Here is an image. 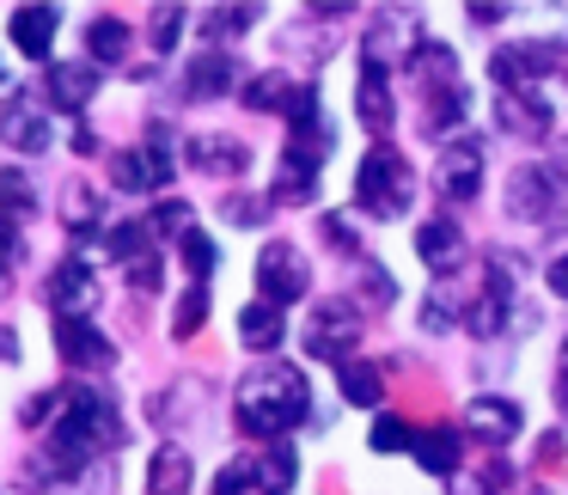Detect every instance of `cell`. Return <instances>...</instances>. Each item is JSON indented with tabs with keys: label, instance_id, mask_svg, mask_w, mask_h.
Returning <instances> with one entry per match:
<instances>
[{
	"label": "cell",
	"instance_id": "cell-1",
	"mask_svg": "<svg viewBox=\"0 0 568 495\" xmlns=\"http://www.w3.org/2000/svg\"><path fill=\"white\" fill-rule=\"evenodd\" d=\"M239 410H245V428L257 434H282L294 422H306L312 410V385L300 367H263L239 385Z\"/></svg>",
	"mask_w": 568,
	"mask_h": 495
},
{
	"label": "cell",
	"instance_id": "cell-2",
	"mask_svg": "<svg viewBox=\"0 0 568 495\" xmlns=\"http://www.w3.org/2000/svg\"><path fill=\"white\" fill-rule=\"evenodd\" d=\"M409 196H416V178H409V165L397 160V153H367L355 172V202L367 214H379V221H397V214L409 209Z\"/></svg>",
	"mask_w": 568,
	"mask_h": 495
},
{
	"label": "cell",
	"instance_id": "cell-3",
	"mask_svg": "<svg viewBox=\"0 0 568 495\" xmlns=\"http://www.w3.org/2000/svg\"><path fill=\"white\" fill-rule=\"evenodd\" d=\"M507 209L526 214V221H568V178L531 165V172H519L507 184Z\"/></svg>",
	"mask_w": 568,
	"mask_h": 495
},
{
	"label": "cell",
	"instance_id": "cell-4",
	"mask_svg": "<svg viewBox=\"0 0 568 495\" xmlns=\"http://www.w3.org/2000/svg\"><path fill=\"white\" fill-rule=\"evenodd\" d=\"M355 336H361V312L355 306H318L312 324H306V355L343 361L348 348H355Z\"/></svg>",
	"mask_w": 568,
	"mask_h": 495
},
{
	"label": "cell",
	"instance_id": "cell-5",
	"mask_svg": "<svg viewBox=\"0 0 568 495\" xmlns=\"http://www.w3.org/2000/svg\"><path fill=\"white\" fill-rule=\"evenodd\" d=\"M257 287H263V300H270V306L306 294V263H300V251H294V245H270V251H263Z\"/></svg>",
	"mask_w": 568,
	"mask_h": 495
},
{
	"label": "cell",
	"instance_id": "cell-6",
	"mask_svg": "<svg viewBox=\"0 0 568 495\" xmlns=\"http://www.w3.org/2000/svg\"><path fill=\"white\" fill-rule=\"evenodd\" d=\"M55 343H62L68 361H80V367H111V336L92 331V319H55Z\"/></svg>",
	"mask_w": 568,
	"mask_h": 495
},
{
	"label": "cell",
	"instance_id": "cell-7",
	"mask_svg": "<svg viewBox=\"0 0 568 495\" xmlns=\"http://www.w3.org/2000/svg\"><path fill=\"white\" fill-rule=\"evenodd\" d=\"M519 422H526V416H519L514 397H477V404H465V428H470V434H483V441H495V446L514 441Z\"/></svg>",
	"mask_w": 568,
	"mask_h": 495
},
{
	"label": "cell",
	"instance_id": "cell-8",
	"mask_svg": "<svg viewBox=\"0 0 568 495\" xmlns=\"http://www.w3.org/2000/svg\"><path fill=\"white\" fill-rule=\"evenodd\" d=\"M50 300L62 306V319H87L92 300H99V282H92L87 263H62V270L50 275Z\"/></svg>",
	"mask_w": 568,
	"mask_h": 495
},
{
	"label": "cell",
	"instance_id": "cell-9",
	"mask_svg": "<svg viewBox=\"0 0 568 495\" xmlns=\"http://www.w3.org/2000/svg\"><path fill=\"white\" fill-rule=\"evenodd\" d=\"M111 178H116V190H160L172 178V160L160 148H129V153H116Z\"/></svg>",
	"mask_w": 568,
	"mask_h": 495
},
{
	"label": "cell",
	"instance_id": "cell-10",
	"mask_svg": "<svg viewBox=\"0 0 568 495\" xmlns=\"http://www.w3.org/2000/svg\"><path fill=\"white\" fill-rule=\"evenodd\" d=\"M318 190V153H306V141H294L282 160V178H275V196L282 202H312Z\"/></svg>",
	"mask_w": 568,
	"mask_h": 495
},
{
	"label": "cell",
	"instance_id": "cell-11",
	"mask_svg": "<svg viewBox=\"0 0 568 495\" xmlns=\"http://www.w3.org/2000/svg\"><path fill=\"white\" fill-rule=\"evenodd\" d=\"M55 26H62V13H55V7H19V13H13V43L43 62V55H50Z\"/></svg>",
	"mask_w": 568,
	"mask_h": 495
},
{
	"label": "cell",
	"instance_id": "cell-12",
	"mask_svg": "<svg viewBox=\"0 0 568 495\" xmlns=\"http://www.w3.org/2000/svg\"><path fill=\"white\" fill-rule=\"evenodd\" d=\"M355 104L367 117V129H392V87H385V68L379 62H361V87H355Z\"/></svg>",
	"mask_w": 568,
	"mask_h": 495
},
{
	"label": "cell",
	"instance_id": "cell-13",
	"mask_svg": "<svg viewBox=\"0 0 568 495\" xmlns=\"http://www.w3.org/2000/svg\"><path fill=\"white\" fill-rule=\"evenodd\" d=\"M294 477H300V458L287 453V446H270V453L251 465V483H257V489H270V495H282Z\"/></svg>",
	"mask_w": 568,
	"mask_h": 495
},
{
	"label": "cell",
	"instance_id": "cell-14",
	"mask_svg": "<svg viewBox=\"0 0 568 495\" xmlns=\"http://www.w3.org/2000/svg\"><path fill=\"white\" fill-rule=\"evenodd\" d=\"M148 489H153V495H184V489H190V458L178 453V446H165V453H153Z\"/></svg>",
	"mask_w": 568,
	"mask_h": 495
},
{
	"label": "cell",
	"instance_id": "cell-15",
	"mask_svg": "<svg viewBox=\"0 0 568 495\" xmlns=\"http://www.w3.org/2000/svg\"><path fill=\"white\" fill-rule=\"evenodd\" d=\"M416 458H422V471L446 477V471L458 465V434H453V428H428V434H416Z\"/></svg>",
	"mask_w": 568,
	"mask_h": 495
},
{
	"label": "cell",
	"instance_id": "cell-16",
	"mask_svg": "<svg viewBox=\"0 0 568 495\" xmlns=\"http://www.w3.org/2000/svg\"><path fill=\"white\" fill-rule=\"evenodd\" d=\"M0 135L13 141V148H26V153L50 148V123H43L38 111H7V117H0Z\"/></svg>",
	"mask_w": 568,
	"mask_h": 495
},
{
	"label": "cell",
	"instance_id": "cell-17",
	"mask_svg": "<svg viewBox=\"0 0 568 495\" xmlns=\"http://www.w3.org/2000/svg\"><path fill=\"white\" fill-rule=\"evenodd\" d=\"M190 160H196L202 172H239V165H245V148L226 141V135H202V141H190Z\"/></svg>",
	"mask_w": 568,
	"mask_h": 495
},
{
	"label": "cell",
	"instance_id": "cell-18",
	"mask_svg": "<svg viewBox=\"0 0 568 495\" xmlns=\"http://www.w3.org/2000/svg\"><path fill=\"white\" fill-rule=\"evenodd\" d=\"M477 178H483V160H477V148H470V141L446 153V196H458V202L477 196Z\"/></svg>",
	"mask_w": 568,
	"mask_h": 495
},
{
	"label": "cell",
	"instance_id": "cell-19",
	"mask_svg": "<svg viewBox=\"0 0 568 495\" xmlns=\"http://www.w3.org/2000/svg\"><path fill=\"white\" fill-rule=\"evenodd\" d=\"M282 331H287V324H282V312H275V306H251L245 319H239V336H245L251 348H275V343H282Z\"/></svg>",
	"mask_w": 568,
	"mask_h": 495
},
{
	"label": "cell",
	"instance_id": "cell-20",
	"mask_svg": "<svg viewBox=\"0 0 568 495\" xmlns=\"http://www.w3.org/2000/svg\"><path fill=\"white\" fill-rule=\"evenodd\" d=\"M416 251H422V263L446 270V257L458 251V226H453V221H428V226L416 233Z\"/></svg>",
	"mask_w": 568,
	"mask_h": 495
},
{
	"label": "cell",
	"instance_id": "cell-21",
	"mask_svg": "<svg viewBox=\"0 0 568 495\" xmlns=\"http://www.w3.org/2000/svg\"><path fill=\"white\" fill-rule=\"evenodd\" d=\"M379 392H385V385H379V373H373L367 361H343V397H348V404L373 410V404H379Z\"/></svg>",
	"mask_w": 568,
	"mask_h": 495
},
{
	"label": "cell",
	"instance_id": "cell-22",
	"mask_svg": "<svg viewBox=\"0 0 568 495\" xmlns=\"http://www.w3.org/2000/svg\"><path fill=\"white\" fill-rule=\"evenodd\" d=\"M226 87H233V62H226V55H202L196 74H190V92L209 99V92H226Z\"/></svg>",
	"mask_w": 568,
	"mask_h": 495
},
{
	"label": "cell",
	"instance_id": "cell-23",
	"mask_svg": "<svg viewBox=\"0 0 568 495\" xmlns=\"http://www.w3.org/2000/svg\"><path fill=\"white\" fill-rule=\"evenodd\" d=\"M92 87H99V74H87V68H55V74H50V92L62 104H87Z\"/></svg>",
	"mask_w": 568,
	"mask_h": 495
},
{
	"label": "cell",
	"instance_id": "cell-24",
	"mask_svg": "<svg viewBox=\"0 0 568 495\" xmlns=\"http://www.w3.org/2000/svg\"><path fill=\"white\" fill-rule=\"evenodd\" d=\"M501 129H514V135H544V104L501 99Z\"/></svg>",
	"mask_w": 568,
	"mask_h": 495
},
{
	"label": "cell",
	"instance_id": "cell-25",
	"mask_svg": "<svg viewBox=\"0 0 568 495\" xmlns=\"http://www.w3.org/2000/svg\"><path fill=\"white\" fill-rule=\"evenodd\" d=\"M104 245H111V257H123V263H141L148 257V226H111V233H104Z\"/></svg>",
	"mask_w": 568,
	"mask_h": 495
},
{
	"label": "cell",
	"instance_id": "cell-26",
	"mask_svg": "<svg viewBox=\"0 0 568 495\" xmlns=\"http://www.w3.org/2000/svg\"><path fill=\"white\" fill-rule=\"evenodd\" d=\"M178 251H184V263H190L196 275H209L214 263H221V245H214L209 233H184V239H178Z\"/></svg>",
	"mask_w": 568,
	"mask_h": 495
},
{
	"label": "cell",
	"instance_id": "cell-27",
	"mask_svg": "<svg viewBox=\"0 0 568 495\" xmlns=\"http://www.w3.org/2000/svg\"><path fill=\"white\" fill-rule=\"evenodd\" d=\"M87 43H92V55H104V62H111V55H123V50H129V31H123V26H111V19H99Z\"/></svg>",
	"mask_w": 568,
	"mask_h": 495
},
{
	"label": "cell",
	"instance_id": "cell-28",
	"mask_svg": "<svg viewBox=\"0 0 568 495\" xmlns=\"http://www.w3.org/2000/svg\"><path fill=\"white\" fill-rule=\"evenodd\" d=\"M202 312H209V287H190L184 300H178V336H190L202 324Z\"/></svg>",
	"mask_w": 568,
	"mask_h": 495
},
{
	"label": "cell",
	"instance_id": "cell-29",
	"mask_svg": "<svg viewBox=\"0 0 568 495\" xmlns=\"http://www.w3.org/2000/svg\"><path fill=\"white\" fill-rule=\"evenodd\" d=\"M31 202V184L19 172H0V214H19Z\"/></svg>",
	"mask_w": 568,
	"mask_h": 495
},
{
	"label": "cell",
	"instance_id": "cell-30",
	"mask_svg": "<svg viewBox=\"0 0 568 495\" xmlns=\"http://www.w3.org/2000/svg\"><path fill=\"white\" fill-rule=\"evenodd\" d=\"M392 446H416V434H409L397 416H385L379 428H373V453H392Z\"/></svg>",
	"mask_w": 568,
	"mask_h": 495
},
{
	"label": "cell",
	"instance_id": "cell-31",
	"mask_svg": "<svg viewBox=\"0 0 568 495\" xmlns=\"http://www.w3.org/2000/svg\"><path fill=\"white\" fill-rule=\"evenodd\" d=\"M251 483V465H226L221 477H214V495H239Z\"/></svg>",
	"mask_w": 568,
	"mask_h": 495
},
{
	"label": "cell",
	"instance_id": "cell-32",
	"mask_svg": "<svg viewBox=\"0 0 568 495\" xmlns=\"http://www.w3.org/2000/svg\"><path fill=\"white\" fill-rule=\"evenodd\" d=\"M178 31H184V13H160V26H153V38H160V50H172Z\"/></svg>",
	"mask_w": 568,
	"mask_h": 495
},
{
	"label": "cell",
	"instance_id": "cell-33",
	"mask_svg": "<svg viewBox=\"0 0 568 495\" xmlns=\"http://www.w3.org/2000/svg\"><path fill=\"white\" fill-rule=\"evenodd\" d=\"M257 214H263V202H251V196H239V202H233V221H239V226H251Z\"/></svg>",
	"mask_w": 568,
	"mask_h": 495
},
{
	"label": "cell",
	"instance_id": "cell-34",
	"mask_svg": "<svg viewBox=\"0 0 568 495\" xmlns=\"http://www.w3.org/2000/svg\"><path fill=\"white\" fill-rule=\"evenodd\" d=\"M550 287L568 300V257H556V263H550Z\"/></svg>",
	"mask_w": 568,
	"mask_h": 495
},
{
	"label": "cell",
	"instance_id": "cell-35",
	"mask_svg": "<svg viewBox=\"0 0 568 495\" xmlns=\"http://www.w3.org/2000/svg\"><path fill=\"white\" fill-rule=\"evenodd\" d=\"M556 392H562V404H568V361H562V380H556Z\"/></svg>",
	"mask_w": 568,
	"mask_h": 495
}]
</instances>
